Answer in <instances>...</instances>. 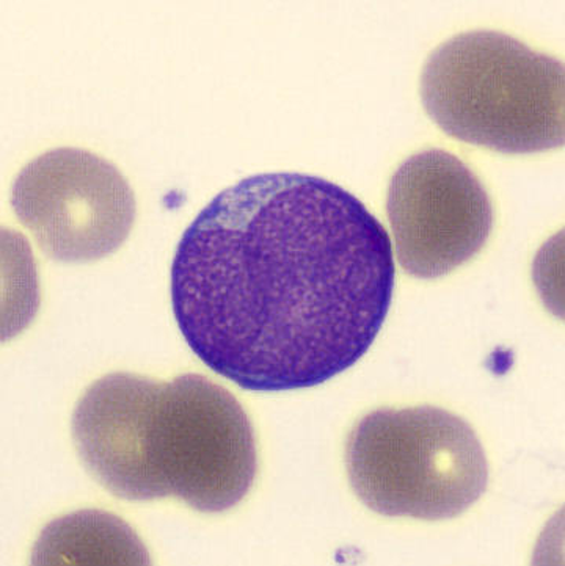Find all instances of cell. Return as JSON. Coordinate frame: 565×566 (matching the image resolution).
Listing matches in <instances>:
<instances>
[{
    "label": "cell",
    "mask_w": 565,
    "mask_h": 566,
    "mask_svg": "<svg viewBox=\"0 0 565 566\" xmlns=\"http://www.w3.org/2000/svg\"><path fill=\"white\" fill-rule=\"evenodd\" d=\"M35 565H145L149 557L133 528L108 513L87 510L54 521L41 535Z\"/></svg>",
    "instance_id": "cell-7"
},
{
    "label": "cell",
    "mask_w": 565,
    "mask_h": 566,
    "mask_svg": "<svg viewBox=\"0 0 565 566\" xmlns=\"http://www.w3.org/2000/svg\"><path fill=\"white\" fill-rule=\"evenodd\" d=\"M71 429L82 463L122 500L175 496L220 513L244 500L257 478L249 416L203 375L108 374L79 400Z\"/></svg>",
    "instance_id": "cell-2"
},
{
    "label": "cell",
    "mask_w": 565,
    "mask_h": 566,
    "mask_svg": "<svg viewBox=\"0 0 565 566\" xmlns=\"http://www.w3.org/2000/svg\"><path fill=\"white\" fill-rule=\"evenodd\" d=\"M390 235L320 176L253 175L182 232L170 269L179 332L212 373L249 389L313 388L357 365L388 316Z\"/></svg>",
    "instance_id": "cell-1"
},
{
    "label": "cell",
    "mask_w": 565,
    "mask_h": 566,
    "mask_svg": "<svg viewBox=\"0 0 565 566\" xmlns=\"http://www.w3.org/2000/svg\"><path fill=\"white\" fill-rule=\"evenodd\" d=\"M11 208L41 251L60 262L103 260L125 243L136 220V198L118 168L69 146L22 168Z\"/></svg>",
    "instance_id": "cell-5"
},
{
    "label": "cell",
    "mask_w": 565,
    "mask_h": 566,
    "mask_svg": "<svg viewBox=\"0 0 565 566\" xmlns=\"http://www.w3.org/2000/svg\"><path fill=\"white\" fill-rule=\"evenodd\" d=\"M346 467L363 504L385 516L456 518L489 485L488 457L474 430L433 407L365 416L347 440Z\"/></svg>",
    "instance_id": "cell-4"
},
{
    "label": "cell",
    "mask_w": 565,
    "mask_h": 566,
    "mask_svg": "<svg viewBox=\"0 0 565 566\" xmlns=\"http://www.w3.org/2000/svg\"><path fill=\"white\" fill-rule=\"evenodd\" d=\"M421 99L451 137L504 154L564 145V65L493 30L460 33L422 67Z\"/></svg>",
    "instance_id": "cell-3"
},
{
    "label": "cell",
    "mask_w": 565,
    "mask_h": 566,
    "mask_svg": "<svg viewBox=\"0 0 565 566\" xmlns=\"http://www.w3.org/2000/svg\"><path fill=\"white\" fill-rule=\"evenodd\" d=\"M388 220L400 268L421 280L447 275L477 256L493 227L492 202L454 154H415L393 175Z\"/></svg>",
    "instance_id": "cell-6"
}]
</instances>
